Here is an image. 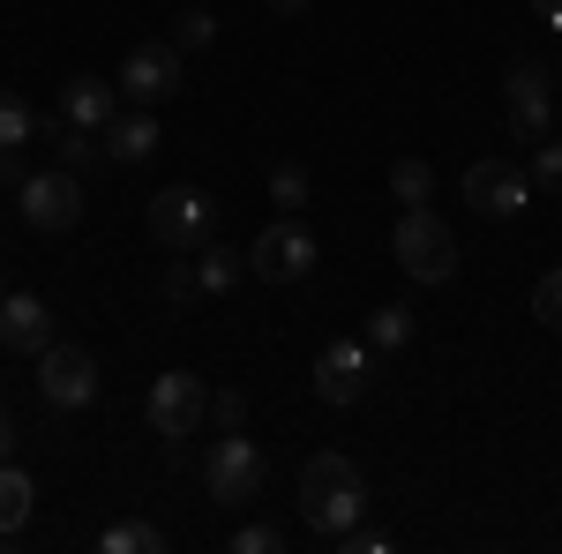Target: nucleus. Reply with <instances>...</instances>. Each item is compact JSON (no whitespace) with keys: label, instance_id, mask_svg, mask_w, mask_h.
Instances as JSON below:
<instances>
[{"label":"nucleus","instance_id":"obj_19","mask_svg":"<svg viewBox=\"0 0 562 554\" xmlns=\"http://www.w3.org/2000/svg\"><path fill=\"white\" fill-rule=\"evenodd\" d=\"M98 547H105V554H158V547H166V532H158L150 517H121V524L98 532Z\"/></svg>","mask_w":562,"mask_h":554},{"label":"nucleus","instance_id":"obj_30","mask_svg":"<svg viewBox=\"0 0 562 554\" xmlns=\"http://www.w3.org/2000/svg\"><path fill=\"white\" fill-rule=\"evenodd\" d=\"M31 172H23V150H0V188H23Z\"/></svg>","mask_w":562,"mask_h":554},{"label":"nucleus","instance_id":"obj_3","mask_svg":"<svg viewBox=\"0 0 562 554\" xmlns=\"http://www.w3.org/2000/svg\"><path fill=\"white\" fill-rule=\"evenodd\" d=\"M315 233H307L301 217H278V225H262L256 248H248V278H262V285H301L307 270H315Z\"/></svg>","mask_w":562,"mask_h":554},{"label":"nucleus","instance_id":"obj_20","mask_svg":"<svg viewBox=\"0 0 562 554\" xmlns=\"http://www.w3.org/2000/svg\"><path fill=\"white\" fill-rule=\"evenodd\" d=\"M413 330H420V323H413V307H375V315H368V344H375V352L413 344Z\"/></svg>","mask_w":562,"mask_h":554},{"label":"nucleus","instance_id":"obj_11","mask_svg":"<svg viewBox=\"0 0 562 554\" xmlns=\"http://www.w3.org/2000/svg\"><path fill=\"white\" fill-rule=\"evenodd\" d=\"M368 338H330L315 352V397L323 405H360L368 397Z\"/></svg>","mask_w":562,"mask_h":554},{"label":"nucleus","instance_id":"obj_21","mask_svg":"<svg viewBox=\"0 0 562 554\" xmlns=\"http://www.w3.org/2000/svg\"><path fill=\"white\" fill-rule=\"evenodd\" d=\"M307 195H315V180H307V166H270V203L285 217L307 211Z\"/></svg>","mask_w":562,"mask_h":554},{"label":"nucleus","instance_id":"obj_13","mask_svg":"<svg viewBox=\"0 0 562 554\" xmlns=\"http://www.w3.org/2000/svg\"><path fill=\"white\" fill-rule=\"evenodd\" d=\"M0 344L38 360L45 344H53V307L38 293H0Z\"/></svg>","mask_w":562,"mask_h":554},{"label":"nucleus","instance_id":"obj_17","mask_svg":"<svg viewBox=\"0 0 562 554\" xmlns=\"http://www.w3.org/2000/svg\"><path fill=\"white\" fill-rule=\"evenodd\" d=\"M248 278V256L225 248V240H203V262H195V293H233Z\"/></svg>","mask_w":562,"mask_h":554},{"label":"nucleus","instance_id":"obj_5","mask_svg":"<svg viewBox=\"0 0 562 554\" xmlns=\"http://www.w3.org/2000/svg\"><path fill=\"white\" fill-rule=\"evenodd\" d=\"M203 487H211V502H225V510H240V502L262 495V450L240 434V427L203 450Z\"/></svg>","mask_w":562,"mask_h":554},{"label":"nucleus","instance_id":"obj_8","mask_svg":"<svg viewBox=\"0 0 562 554\" xmlns=\"http://www.w3.org/2000/svg\"><path fill=\"white\" fill-rule=\"evenodd\" d=\"M23 225H38V233H76V225H83V180L68 166L31 172V180H23Z\"/></svg>","mask_w":562,"mask_h":554},{"label":"nucleus","instance_id":"obj_34","mask_svg":"<svg viewBox=\"0 0 562 554\" xmlns=\"http://www.w3.org/2000/svg\"><path fill=\"white\" fill-rule=\"evenodd\" d=\"M0 293H8V278H0Z\"/></svg>","mask_w":562,"mask_h":554},{"label":"nucleus","instance_id":"obj_14","mask_svg":"<svg viewBox=\"0 0 562 554\" xmlns=\"http://www.w3.org/2000/svg\"><path fill=\"white\" fill-rule=\"evenodd\" d=\"M60 121L105 135L113 121H121V83H105V76H76V83H60Z\"/></svg>","mask_w":562,"mask_h":554},{"label":"nucleus","instance_id":"obj_18","mask_svg":"<svg viewBox=\"0 0 562 554\" xmlns=\"http://www.w3.org/2000/svg\"><path fill=\"white\" fill-rule=\"evenodd\" d=\"M31 502H38L31 472H23V465H0V540H15V532L31 524Z\"/></svg>","mask_w":562,"mask_h":554},{"label":"nucleus","instance_id":"obj_7","mask_svg":"<svg viewBox=\"0 0 562 554\" xmlns=\"http://www.w3.org/2000/svg\"><path fill=\"white\" fill-rule=\"evenodd\" d=\"M38 397L53 412H83L90 397H98V360H90L83 344H45L38 352Z\"/></svg>","mask_w":562,"mask_h":554},{"label":"nucleus","instance_id":"obj_32","mask_svg":"<svg viewBox=\"0 0 562 554\" xmlns=\"http://www.w3.org/2000/svg\"><path fill=\"white\" fill-rule=\"evenodd\" d=\"M8 450H15V420H8V405H0V465H8Z\"/></svg>","mask_w":562,"mask_h":554},{"label":"nucleus","instance_id":"obj_15","mask_svg":"<svg viewBox=\"0 0 562 554\" xmlns=\"http://www.w3.org/2000/svg\"><path fill=\"white\" fill-rule=\"evenodd\" d=\"M158 143H166V135H158L150 105H143V113H121V121L105 128V158H113V166H143V158H150Z\"/></svg>","mask_w":562,"mask_h":554},{"label":"nucleus","instance_id":"obj_10","mask_svg":"<svg viewBox=\"0 0 562 554\" xmlns=\"http://www.w3.org/2000/svg\"><path fill=\"white\" fill-rule=\"evenodd\" d=\"M465 203L480 217H525L532 211V180L510 158H480V166H465Z\"/></svg>","mask_w":562,"mask_h":554},{"label":"nucleus","instance_id":"obj_12","mask_svg":"<svg viewBox=\"0 0 562 554\" xmlns=\"http://www.w3.org/2000/svg\"><path fill=\"white\" fill-rule=\"evenodd\" d=\"M121 98H135V105H166L180 90V45L166 38V45H135L128 60H121Z\"/></svg>","mask_w":562,"mask_h":554},{"label":"nucleus","instance_id":"obj_33","mask_svg":"<svg viewBox=\"0 0 562 554\" xmlns=\"http://www.w3.org/2000/svg\"><path fill=\"white\" fill-rule=\"evenodd\" d=\"M270 8H278V15H301V8H307V0H270Z\"/></svg>","mask_w":562,"mask_h":554},{"label":"nucleus","instance_id":"obj_6","mask_svg":"<svg viewBox=\"0 0 562 554\" xmlns=\"http://www.w3.org/2000/svg\"><path fill=\"white\" fill-rule=\"evenodd\" d=\"M503 113H510V135L518 143H548L555 135V76L540 60H518L503 76Z\"/></svg>","mask_w":562,"mask_h":554},{"label":"nucleus","instance_id":"obj_1","mask_svg":"<svg viewBox=\"0 0 562 554\" xmlns=\"http://www.w3.org/2000/svg\"><path fill=\"white\" fill-rule=\"evenodd\" d=\"M368 510V472L338 457V450H323V457H307L301 465V517L307 532H323V540H338L346 524H360Z\"/></svg>","mask_w":562,"mask_h":554},{"label":"nucleus","instance_id":"obj_29","mask_svg":"<svg viewBox=\"0 0 562 554\" xmlns=\"http://www.w3.org/2000/svg\"><path fill=\"white\" fill-rule=\"evenodd\" d=\"M338 547H352V554H390V532H368V524H346V532H338Z\"/></svg>","mask_w":562,"mask_h":554},{"label":"nucleus","instance_id":"obj_2","mask_svg":"<svg viewBox=\"0 0 562 554\" xmlns=\"http://www.w3.org/2000/svg\"><path fill=\"white\" fill-rule=\"evenodd\" d=\"M390 256H397V270H405L413 285H450V270H458V233H450L428 203H413V211L397 217V233H390Z\"/></svg>","mask_w":562,"mask_h":554},{"label":"nucleus","instance_id":"obj_27","mask_svg":"<svg viewBox=\"0 0 562 554\" xmlns=\"http://www.w3.org/2000/svg\"><path fill=\"white\" fill-rule=\"evenodd\" d=\"M211 420L225 427V434H233V427L248 420V397H240V389H211Z\"/></svg>","mask_w":562,"mask_h":554},{"label":"nucleus","instance_id":"obj_24","mask_svg":"<svg viewBox=\"0 0 562 554\" xmlns=\"http://www.w3.org/2000/svg\"><path fill=\"white\" fill-rule=\"evenodd\" d=\"M211 38H217V15H211V8H180V15H173V45H180V53H203Z\"/></svg>","mask_w":562,"mask_h":554},{"label":"nucleus","instance_id":"obj_28","mask_svg":"<svg viewBox=\"0 0 562 554\" xmlns=\"http://www.w3.org/2000/svg\"><path fill=\"white\" fill-rule=\"evenodd\" d=\"M532 180L540 188H562V143H532Z\"/></svg>","mask_w":562,"mask_h":554},{"label":"nucleus","instance_id":"obj_26","mask_svg":"<svg viewBox=\"0 0 562 554\" xmlns=\"http://www.w3.org/2000/svg\"><path fill=\"white\" fill-rule=\"evenodd\" d=\"M233 547H240V554H278V547H285V532H278V524H240Z\"/></svg>","mask_w":562,"mask_h":554},{"label":"nucleus","instance_id":"obj_9","mask_svg":"<svg viewBox=\"0 0 562 554\" xmlns=\"http://www.w3.org/2000/svg\"><path fill=\"white\" fill-rule=\"evenodd\" d=\"M203 412H211V383H203V375L173 368V375H158V383H150V427H158L166 442L195 434V427H203Z\"/></svg>","mask_w":562,"mask_h":554},{"label":"nucleus","instance_id":"obj_22","mask_svg":"<svg viewBox=\"0 0 562 554\" xmlns=\"http://www.w3.org/2000/svg\"><path fill=\"white\" fill-rule=\"evenodd\" d=\"M390 195H397L405 211H413V203H428V195H435V172H428V158H397V166H390Z\"/></svg>","mask_w":562,"mask_h":554},{"label":"nucleus","instance_id":"obj_4","mask_svg":"<svg viewBox=\"0 0 562 554\" xmlns=\"http://www.w3.org/2000/svg\"><path fill=\"white\" fill-rule=\"evenodd\" d=\"M211 225H217V195H203V188H166V195H150V240L173 248V256L203 248Z\"/></svg>","mask_w":562,"mask_h":554},{"label":"nucleus","instance_id":"obj_25","mask_svg":"<svg viewBox=\"0 0 562 554\" xmlns=\"http://www.w3.org/2000/svg\"><path fill=\"white\" fill-rule=\"evenodd\" d=\"M532 323H548V330H562V262L532 285Z\"/></svg>","mask_w":562,"mask_h":554},{"label":"nucleus","instance_id":"obj_23","mask_svg":"<svg viewBox=\"0 0 562 554\" xmlns=\"http://www.w3.org/2000/svg\"><path fill=\"white\" fill-rule=\"evenodd\" d=\"M31 135H38V113H31L15 90H0V150H23Z\"/></svg>","mask_w":562,"mask_h":554},{"label":"nucleus","instance_id":"obj_16","mask_svg":"<svg viewBox=\"0 0 562 554\" xmlns=\"http://www.w3.org/2000/svg\"><path fill=\"white\" fill-rule=\"evenodd\" d=\"M45 143H53V158H60L68 172L113 166V158H105V135H98V128H76V121H53V128H45Z\"/></svg>","mask_w":562,"mask_h":554},{"label":"nucleus","instance_id":"obj_31","mask_svg":"<svg viewBox=\"0 0 562 554\" xmlns=\"http://www.w3.org/2000/svg\"><path fill=\"white\" fill-rule=\"evenodd\" d=\"M532 8H540V23H548V31L562 38V0H532Z\"/></svg>","mask_w":562,"mask_h":554}]
</instances>
